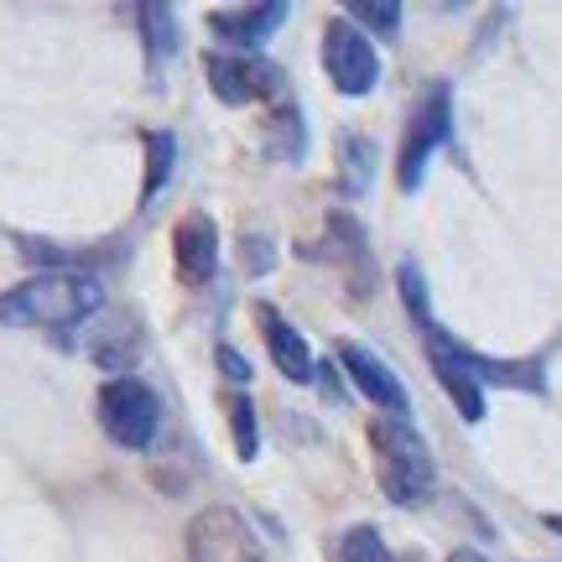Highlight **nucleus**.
<instances>
[{"label": "nucleus", "mask_w": 562, "mask_h": 562, "mask_svg": "<svg viewBox=\"0 0 562 562\" xmlns=\"http://www.w3.org/2000/svg\"><path fill=\"white\" fill-rule=\"evenodd\" d=\"M334 360H344V370H349V381L360 385V391L370 396V402L385 406V417H406V406H412V402H406V385L396 381V375H391V364H381L375 355H370V349H364V344L344 339Z\"/></svg>", "instance_id": "1a4fd4ad"}, {"label": "nucleus", "mask_w": 562, "mask_h": 562, "mask_svg": "<svg viewBox=\"0 0 562 562\" xmlns=\"http://www.w3.org/2000/svg\"><path fill=\"white\" fill-rule=\"evenodd\" d=\"M146 151H151V167H146V193H140V203H151L161 193V182H167L172 161H178V140L167 136V131H151V136H146Z\"/></svg>", "instance_id": "dca6fc26"}, {"label": "nucleus", "mask_w": 562, "mask_h": 562, "mask_svg": "<svg viewBox=\"0 0 562 562\" xmlns=\"http://www.w3.org/2000/svg\"><path fill=\"white\" fill-rule=\"evenodd\" d=\"M427 360H432V375L442 381V391L453 396V406H459L469 422H480L484 417V385H480V370H474V355H469L463 344H453L448 334L427 328Z\"/></svg>", "instance_id": "6e6552de"}, {"label": "nucleus", "mask_w": 562, "mask_h": 562, "mask_svg": "<svg viewBox=\"0 0 562 562\" xmlns=\"http://www.w3.org/2000/svg\"><path fill=\"white\" fill-rule=\"evenodd\" d=\"M281 21H286V5H281V0H271V5H220V11H209L214 37H224L229 47H240V53H256Z\"/></svg>", "instance_id": "9d476101"}, {"label": "nucleus", "mask_w": 562, "mask_h": 562, "mask_svg": "<svg viewBox=\"0 0 562 562\" xmlns=\"http://www.w3.org/2000/svg\"><path fill=\"white\" fill-rule=\"evenodd\" d=\"M188 562H271L256 526L235 505H209L188 526Z\"/></svg>", "instance_id": "20e7f679"}, {"label": "nucleus", "mask_w": 562, "mask_h": 562, "mask_svg": "<svg viewBox=\"0 0 562 562\" xmlns=\"http://www.w3.org/2000/svg\"><path fill=\"white\" fill-rule=\"evenodd\" d=\"M370 442H375V474H381V490L396 505H427L438 495V463H432V448L422 442V432L406 417H381L370 427Z\"/></svg>", "instance_id": "f03ea898"}, {"label": "nucleus", "mask_w": 562, "mask_h": 562, "mask_svg": "<svg viewBox=\"0 0 562 562\" xmlns=\"http://www.w3.org/2000/svg\"><path fill=\"white\" fill-rule=\"evenodd\" d=\"M261 328H266V349L286 381H313V355H307V339H302L292 323H281L271 307L261 313Z\"/></svg>", "instance_id": "f8f14e48"}, {"label": "nucleus", "mask_w": 562, "mask_h": 562, "mask_svg": "<svg viewBox=\"0 0 562 562\" xmlns=\"http://www.w3.org/2000/svg\"><path fill=\"white\" fill-rule=\"evenodd\" d=\"M220 360H224V375H229V381H245V375H250V370H245V360L229 349V344L220 349Z\"/></svg>", "instance_id": "aec40b11"}, {"label": "nucleus", "mask_w": 562, "mask_h": 562, "mask_svg": "<svg viewBox=\"0 0 562 562\" xmlns=\"http://www.w3.org/2000/svg\"><path fill=\"white\" fill-rule=\"evenodd\" d=\"M100 427L104 438L115 442V448H131V453H140V448H151L161 432V402L157 391L146 381H136V375H115V381L100 385Z\"/></svg>", "instance_id": "7ed1b4c3"}, {"label": "nucleus", "mask_w": 562, "mask_h": 562, "mask_svg": "<svg viewBox=\"0 0 562 562\" xmlns=\"http://www.w3.org/2000/svg\"><path fill=\"white\" fill-rule=\"evenodd\" d=\"M89 360L94 364H110V370H121V364H131V355H136V328H131V318H121V313H94L89 318Z\"/></svg>", "instance_id": "ddd939ff"}, {"label": "nucleus", "mask_w": 562, "mask_h": 562, "mask_svg": "<svg viewBox=\"0 0 562 562\" xmlns=\"http://www.w3.org/2000/svg\"><path fill=\"white\" fill-rule=\"evenodd\" d=\"M229 422H235V448H240V459H256L261 438H256V417H250V402H245V396H229Z\"/></svg>", "instance_id": "a211bd4d"}, {"label": "nucleus", "mask_w": 562, "mask_h": 562, "mask_svg": "<svg viewBox=\"0 0 562 562\" xmlns=\"http://www.w3.org/2000/svg\"><path fill=\"white\" fill-rule=\"evenodd\" d=\"M448 562H490V558H484V552H474V547H459Z\"/></svg>", "instance_id": "412c9836"}, {"label": "nucleus", "mask_w": 562, "mask_h": 562, "mask_svg": "<svg viewBox=\"0 0 562 562\" xmlns=\"http://www.w3.org/2000/svg\"><path fill=\"white\" fill-rule=\"evenodd\" d=\"M453 136V110H448V89H432V100L417 110V121H412V131H406L402 140V193H417L422 178H427V161H432V151H438L442 140Z\"/></svg>", "instance_id": "423d86ee"}, {"label": "nucleus", "mask_w": 562, "mask_h": 562, "mask_svg": "<svg viewBox=\"0 0 562 562\" xmlns=\"http://www.w3.org/2000/svg\"><path fill=\"white\" fill-rule=\"evenodd\" d=\"M323 68H328V83L339 89V94H370L375 79H381V58H375V47L364 37L355 21H334L328 32H323Z\"/></svg>", "instance_id": "39448f33"}, {"label": "nucleus", "mask_w": 562, "mask_h": 562, "mask_svg": "<svg viewBox=\"0 0 562 562\" xmlns=\"http://www.w3.org/2000/svg\"><path fill=\"white\" fill-rule=\"evenodd\" d=\"M402 292H406V307L417 313L422 328H432V313H427V286L417 281V266H412V261L402 266Z\"/></svg>", "instance_id": "6ab92c4d"}, {"label": "nucleus", "mask_w": 562, "mask_h": 562, "mask_svg": "<svg viewBox=\"0 0 562 562\" xmlns=\"http://www.w3.org/2000/svg\"><path fill=\"white\" fill-rule=\"evenodd\" d=\"M136 21H146L140 37L151 42V58H161V53L178 47V16H172L167 5H136Z\"/></svg>", "instance_id": "2eb2a0df"}, {"label": "nucleus", "mask_w": 562, "mask_h": 562, "mask_svg": "<svg viewBox=\"0 0 562 562\" xmlns=\"http://www.w3.org/2000/svg\"><path fill=\"white\" fill-rule=\"evenodd\" d=\"M172 261H178V277L188 286H203L214 277V266H220V229H214V220L188 214L178 224V235H172Z\"/></svg>", "instance_id": "9b49d317"}, {"label": "nucleus", "mask_w": 562, "mask_h": 562, "mask_svg": "<svg viewBox=\"0 0 562 562\" xmlns=\"http://www.w3.org/2000/svg\"><path fill=\"white\" fill-rule=\"evenodd\" d=\"M104 286L89 271H42L0 297V323L16 328H74L100 313Z\"/></svg>", "instance_id": "f257e3e1"}, {"label": "nucleus", "mask_w": 562, "mask_h": 562, "mask_svg": "<svg viewBox=\"0 0 562 562\" xmlns=\"http://www.w3.org/2000/svg\"><path fill=\"white\" fill-rule=\"evenodd\" d=\"M339 562H396V552L385 547V537L375 526H349L339 542Z\"/></svg>", "instance_id": "4468645a"}, {"label": "nucleus", "mask_w": 562, "mask_h": 562, "mask_svg": "<svg viewBox=\"0 0 562 562\" xmlns=\"http://www.w3.org/2000/svg\"><path fill=\"white\" fill-rule=\"evenodd\" d=\"M349 21H370V32H381V37H396V26H402V5L396 0H349Z\"/></svg>", "instance_id": "f3484780"}, {"label": "nucleus", "mask_w": 562, "mask_h": 562, "mask_svg": "<svg viewBox=\"0 0 562 562\" xmlns=\"http://www.w3.org/2000/svg\"><path fill=\"white\" fill-rule=\"evenodd\" d=\"M203 68H209V89L224 104H256L266 94H281V74L261 53H220V58H209Z\"/></svg>", "instance_id": "0eeeda50"}]
</instances>
